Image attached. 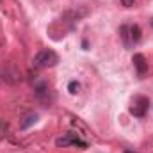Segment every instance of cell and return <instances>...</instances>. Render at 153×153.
<instances>
[{
	"mask_svg": "<svg viewBox=\"0 0 153 153\" xmlns=\"http://www.w3.org/2000/svg\"><path fill=\"white\" fill-rule=\"evenodd\" d=\"M125 153H135V152H130V150H126V152H125Z\"/></svg>",
	"mask_w": 153,
	"mask_h": 153,
	"instance_id": "10",
	"label": "cell"
},
{
	"mask_svg": "<svg viewBox=\"0 0 153 153\" xmlns=\"http://www.w3.org/2000/svg\"><path fill=\"white\" fill-rule=\"evenodd\" d=\"M148 107H150V100L146 96H135L130 105V114L135 117H144L148 112Z\"/></svg>",
	"mask_w": 153,
	"mask_h": 153,
	"instance_id": "2",
	"label": "cell"
},
{
	"mask_svg": "<svg viewBox=\"0 0 153 153\" xmlns=\"http://www.w3.org/2000/svg\"><path fill=\"white\" fill-rule=\"evenodd\" d=\"M78 87H80V84L75 82V80H73V82H70V85H68V89H70V93H71V94L78 93Z\"/></svg>",
	"mask_w": 153,
	"mask_h": 153,
	"instance_id": "8",
	"label": "cell"
},
{
	"mask_svg": "<svg viewBox=\"0 0 153 153\" xmlns=\"http://www.w3.org/2000/svg\"><path fill=\"white\" fill-rule=\"evenodd\" d=\"M38 119H39V117H38V114H29L27 117H25V121H22L20 128H22V130H25V128H29L30 125H34V123H36Z\"/></svg>",
	"mask_w": 153,
	"mask_h": 153,
	"instance_id": "5",
	"label": "cell"
},
{
	"mask_svg": "<svg viewBox=\"0 0 153 153\" xmlns=\"http://www.w3.org/2000/svg\"><path fill=\"white\" fill-rule=\"evenodd\" d=\"M119 38L123 39V45H125L126 48H130V46L134 45L132 34H130V27H128V25H123V27L119 29Z\"/></svg>",
	"mask_w": 153,
	"mask_h": 153,
	"instance_id": "4",
	"label": "cell"
},
{
	"mask_svg": "<svg viewBox=\"0 0 153 153\" xmlns=\"http://www.w3.org/2000/svg\"><path fill=\"white\" fill-rule=\"evenodd\" d=\"M57 62H59V55L50 48L41 50L34 57V64L38 68H53V66H57Z\"/></svg>",
	"mask_w": 153,
	"mask_h": 153,
	"instance_id": "1",
	"label": "cell"
},
{
	"mask_svg": "<svg viewBox=\"0 0 153 153\" xmlns=\"http://www.w3.org/2000/svg\"><path fill=\"white\" fill-rule=\"evenodd\" d=\"M139 0H121V4L125 5V7H132V5H135Z\"/></svg>",
	"mask_w": 153,
	"mask_h": 153,
	"instance_id": "9",
	"label": "cell"
},
{
	"mask_svg": "<svg viewBox=\"0 0 153 153\" xmlns=\"http://www.w3.org/2000/svg\"><path fill=\"white\" fill-rule=\"evenodd\" d=\"M130 34H132V41H134V45L139 43V39H141V27H139V25L130 27Z\"/></svg>",
	"mask_w": 153,
	"mask_h": 153,
	"instance_id": "7",
	"label": "cell"
},
{
	"mask_svg": "<svg viewBox=\"0 0 153 153\" xmlns=\"http://www.w3.org/2000/svg\"><path fill=\"white\" fill-rule=\"evenodd\" d=\"M132 62H134V68H135L137 75L144 76V73L148 71V61H146V57L143 53H135L134 59H132Z\"/></svg>",
	"mask_w": 153,
	"mask_h": 153,
	"instance_id": "3",
	"label": "cell"
},
{
	"mask_svg": "<svg viewBox=\"0 0 153 153\" xmlns=\"http://www.w3.org/2000/svg\"><path fill=\"white\" fill-rule=\"evenodd\" d=\"M76 143H78V141L73 139V137H70V135H68V137H61V139L55 141L57 146H70V144H76Z\"/></svg>",
	"mask_w": 153,
	"mask_h": 153,
	"instance_id": "6",
	"label": "cell"
},
{
	"mask_svg": "<svg viewBox=\"0 0 153 153\" xmlns=\"http://www.w3.org/2000/svg\"><path fill=\"white\" fill-rule=\"evenodd\" d=\"M152 25H153V20H152Z\"/></svg>",
	"mask_w": 153,
	"mask_h": 153,
	"instance_id": "11",
	"label": "cell"
}]
</instances>
